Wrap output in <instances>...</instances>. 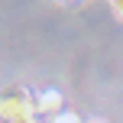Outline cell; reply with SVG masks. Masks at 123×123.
<instances>
[{"instance_id":"6da1fadb","label":"cell","mask_w":123,"mask_h":123,"mask_svg":"<svg viewBox=\"0 0 123 123\" xmlns=\"http://www.w3.org/2000/svg\"><path fill=\"white\" fill-rule=\"evenodd\" d=\"M0 123H36V97L23 87L0 94Z\"/></svg>"},{"instance_id":"7a4b0ae2","label":"cell","mask_w":123,"mask_h":123,"mask_svg":"<svg viewBox=\"0 0 123 123\" xmlns=\"http://www.w3.org/2000/svg\"><path fill=\"white\" fill-rule=\"evenodd\" d=\"M62 113V94L55 87L36 94V117H58Z\"/></svg>"},{"instance_id":"3957f363","label":"cell","mask_w":123,"mask_h":123,"mask_svg":"<svg viewBox=\"0 0 123 123\" xmlns=\"http://www.w3.org/2000/svg\"><path fill=\"white\" fill-rule=\"evenodd\" d=\"M52 123H81V120H78V113H68V110H62L58 117H52Z\"/></svg>"},{"instance_id":"277c9868","label":"cell","mask_w":123,"mask_h":123,"mask_svg":"<svg viewBox=\"0 0 123 123\" xmlns=\"http://www.w3.org/2000/svg\"><path fill=\"white\" fill-rule=\"evenodd\" d=\"M110 6H113V13L123 19V0H110Z\"/></svg>"},{"instance_id":"5b68a950","label":"cell","mask_w":123,"mask_h":123,"mask_svg":"<svg viewBox=\"0 0 123 123\" xmlns=\"http://www.w3.org/2000/svg\"><path fill=\"white\" fill-rule=\"evenodd\" d=\"M87 123H107V120H87Z\"/></svg>"}]
</instances>
